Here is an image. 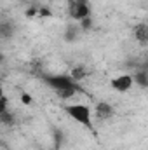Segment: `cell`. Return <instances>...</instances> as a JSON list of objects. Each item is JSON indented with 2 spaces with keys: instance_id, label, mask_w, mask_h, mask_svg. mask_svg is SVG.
I'll return each instance as SVG.
<instances>
[{
  "instance_id": "6da1fadb",
  "label": "cell",
  "mask_w": 148,
  "mask_h": 150,
  "mask_svg": "<svg viewBox=\"0 0 148 150\" xmlns=\"http://www.w3.org/2000/svg\"><path fill=\"white\" fill-rule=\"evenodd\" d=\"M44 80H45V84H47L56 94H59V96L65 98V100L72 98L75 93L80 89L78 84L75 82L70 75H51V77H45Z\"/></svg>"
},
{
  "instance_id": "7a4b0ae2",
  "label": "cell",
  "mask_w": 148,
  "mask_h": 150,
  "mask_svg": "<svg viewBox=\"0 0 148 150\" xmlns=\"http://www.w3.org/2000/svg\"><path fill=\"white\" fill-rule=\"evenodd\" d=\"M65 113L84 127H92V110L85 103H68L65 105Z\"/></svg>"
},
{
  "instance_id": "3957f363",
  "label": "cell",
  "mask_w": 148,
  "mask_h": 150,
  "mask_svg": "<svg viewBox=\"0 0 148 150\" xmlns=\"http://www.w3.org/2000/svg\"><path fill=\"white\" fill-rule=\"evenodd\" d=\"M70 16L78 23L85 18H91V5L87 0H73L70 4Z\"/></svg>"
},
{
  "instance_id": "277c9868",
  "label": "cell",
  "mask_w": 148,
  "mask_h": 150,
  "mask_svg": "<svg viewBox=\"0 0 148 150\" xmlns=\"http://www.w3.org/2000/svg\"><path fill=\"white\" fill-rule=\"evenodd\" d=\"M132 84H134L132 75H129V74L115 75V77L110 80L111 89H113V91H117V93H127V91H131Z\"/></svg>"
},
{
  "instance_id": "5b68a950",
  "label": "cell",
  "mask_w": 148,
  "mask_h": 150,
  "mask_svg": "<svg viewBox=\"0 0 148 150\" xmlns=\"http://www.w3.org/2000/svg\"><path fill=\"white\" fill-rule=\"evenodd\" d=\"M134 38H136L140 44H143V45L148 42V26H147V23H140V25L134 26Z\"/></svg>"
},
{
  "instance_id": "8992f818",
  "label": "cell",
  "mask_w": 148,
  "mask_h": 150,
  "mask_svg": "<svg viewBox=\"0 0 148 150\" xmlns=\"http://www.w3.org/2000/svg\"><path fill=\"white\" fill-rule=\"evenodd\" d=\"M96 113H98L99 117L106 119V117H110L111 113H113V108H111L110 103H105V101H101V103H98V107H96Z\"/></svg>"
},
{
  "instance_id": "52a82bcc",
  "label": "cell",
  "mask_w": 148,
  "mask_h": 150,
  "mask_svg": "<svg viewBox=\"0 0 148 150\" xmlns=\"http://www.w3.org/2000/svg\"><path fill=\"white\" fill-rule=\"evenodd\" d=\"M132 80H134V84H138V86H141V87H147L148 86V75L147 72H136L134 77H132Z\"/></svg>"
},
{
  "instance_id": "ba28073f",
  "label": "cell",
  "mask_w": 148,
  "mask_h": 150,
  "mask_svg": "<svg viewBox=\"0 0 148 150\" xmlns=\"http://www.w3.org/2000/svg\"><path fill=\"white\" fill-rule=\"evenodd\" d=\"M70 77H72L75 82L78 84V82H80V80H84L87 75H85V70H84V68H73V70H72V74H70Z\"/></svg>"
},
{
  "instance_id": "9c48e42d",
  "label": "cell",
  "mask_w": 148,
  "mask_h": 150,
  "mask_svg": "<svg viewBox=\"0 0 148 150\" xmlns=\"http://www.w3.org/2000/svg\"><path fill=\"white\" fill-rule=\"evenodd\" d=\"M11 33H12V26L9 23H0V37L7 38L11 37Z\"/></svg>"
},
{
  "instance_id": "30bf717a",
  "label": "cell",
  "mask_w": 148,
  "mask_h": 150,
  "mask_svg": "<svg viewBox=\"0 0 148 150\" xmlns=\"http://www.w3.org/2000/svg\"><path fill=\"white\" fill-rule=\"evenodd\" d=\"M2 61H4V54H0V63H2Z\"/></svg>"
},
{
  "instance_id": "8fae6325",
  "label": "cell",
  "mask_w": 148,
  "mask_h": 150,
  "mask_svg": "<svg viewBox=\"0 0 148 150\" xmlns=\"http://www.w3.org/2000/svg\"><path fill=\"white\" fill-rule=\"evenodd\" d=\"M0 93H2V86H0Z\"/></svg>"
}]
</instances>
